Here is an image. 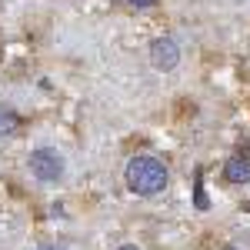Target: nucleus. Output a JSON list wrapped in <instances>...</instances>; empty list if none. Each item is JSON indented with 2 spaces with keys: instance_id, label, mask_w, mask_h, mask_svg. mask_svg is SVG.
<instances>
[{
  "instance_id": "obj_1",
  "label": "nucleus",
  "mask_w": 250,
  "mask_h": 250,
  "mask_svg": "<svg viewBox=\"0 0 250 250\" xmlns=\"http://www.w3.org/2000/svg\"><path fill=\"white\" fill-rule=\"evenodd\" d=\"M127 187L140 197H154L167 187V167L157 160V157H134L127 164V173H124Z\"/></svg>"
},
{
  "instance_id": "obj_2",
  "label": "nucleus",
  "mask_w": 250,
  "mask_h": 250,
  "mask_svg": "<svg viewBox=\"0 0 250 250\" xmlns=\"http://www.w3.org/2000/svg\"><path fill=\"white\" fill-rule=\"evenodd\" d=\"M30 170H34V177H40V180H60L63 177V157L57 154V150H50V147H37L34 154H30Z\"/></svg>"
},
{
  "instance_id": "obj_3",
  "label": "nucleus",
  "mask_w": 250,
  "mask_h": 250,
  "mask_svg": "<svg viewBox=\"0 0 250 250\" xmlns=\"http://www.w3.org/2000/svg\"><path fill=\"white\" fill-rule=\"evenodd\" d=\"M177 60H180V47H177V40H173V37L154 40V47H150V63H154L157 70H173Z\"/></svg>"
},
{
  "instance_id": "obj_4",
  "label": "nucleus",
  "mask_w": 250,
  "mask_h": 250,
  "mask_svg": "<svg viewBox=\"0 0 250 250\" xmlns=\"http://www.w3.org/2000/svg\"><path fill=\"white\" fill-rule=\"evenodd\" d=\"M224 177L230 184H250V160L247 157H230L224 164Z\"/></svg>"
},
{
  "instance_id": "obj_5",
  "label": "nucleus",
  "mask_w": 250,
  "mask_h": 250,
  "mask_svg": "<svg viewBox=\"0 0 250 250\" xmlns=\"http://www.w3.org/2000/svg\"><path fill=\"white\" fill-rule=\"evenodd\" d=\"M0 130H7V134L17 130V117L10 114V110H3V107H0Z\"/></svg>"
},
{
  "instance_id": "obj_6",
  "label": "nucleus",
  "mask_w": 250,
  "mask_h": 250,
  "mask_svg": "<svg viewBox=\"0 0 250 250\" xmlns=\"http://www.w3.org/2000/svg\"><path fill=\"white\" fill-rule=\"evenodd\" d=\"M197 207H207V197L200 190V173H197Z\"/></svg>"
},
{
  "instance_id": "obj_7",
  "label": "nucleus",
  "mask_w": 250,
  "mask_h": 250,
  "mask_svg": "<svg viewBox=\"0 0 250 250\" xmlns=\"http://www.w3.org/2000/svg\"><path fill=\"white\" fill-rule=\"evenodd\" d=\"M130 3H134V7H150L154 0H130Z\"/></svg>"
},
{
  "instance_id": "obj_8",
  "label": "nucleus",
  "mask_w": 250,
  "mask_h": 250,
  "mask_svg": "<svg viewBox=\"0 0 250 250\" xmlns=\"http://www.w3.org/2000/svg\"><path fill=\"white\" fill-rule=\"evenodd\" d=\"M117 250H137V247H130V244H127V247H117Z\"/></svg>"
},
{
  "instance_id": "obj_9",
  "label": "nucleus",
  "mask_w": 250,
  "mask_h": 250,
  "mask_svg": "<svg viewBox=\"0 0 250 250\" xmlns=\"http://www.w3.org/2000/svg\"><path fill=\"white\" fill-rule=\"evenodd\" d=\"M0 57H3V37H0Z\"/></svg>"
},
{
  "instance_id": "obj_10",
  "label": "nucleus",
  "mask_w": 250,
  "mask_h": 250,
  "mask_svg": "<svg viewBox=\"0 0 250 250\" xmlns=\"http://www.w3.org/2000/svg\"><path fill=\"white\" fill-rule=\"evenodd\" d=\"M37 250H57V247H37Z\"/></svg>"
}]
</instances>
